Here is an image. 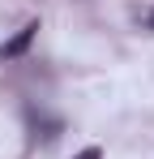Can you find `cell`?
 I'll return each mask as SVG.
<instances>
[{
    "label": "cell",
    "instance_id": "cell-1",
    "mask_svg": "<svg viewBox=\"0 0 154 159\" xmlns=\"http://www.w3.org/2000/svg\"><path fill=\"white\" fill-rule=\"evenodd\" d=\"M26 120H30V146H47L60 138V120L56 116H43V112H34V107H26Z\"/></svg>",
    "mask_w": 154,
    "mask_h": 159
},
{
    "label": "cell",
    "instance_id": "cell-2",
    "mask_svg": "<svg viewBox=\"0 0 154 159\" xmlns=\"http://www.w3.org/2000/svg\"><path fill=\"white\" fill-rule=\"evenodd\" d=\"M34 34H39V22H26L9 43H0V60H17V56H26V48L34 43Z\"/></svg>",
    "mask_w": 154,
    "mask_h": 159
},
{
    "label": "cell",
    "instance_id": "cell-3",
    "mask_svg": "<svg viewBox=\"0 0 154 159\" xmlns=\"http://www.w3.org/2000/svg\"><path fill=\"white\" fill-rule=\"evenodd\" d=\"M133 17H137V26H141V30H154V4H137Z\"/></svg>",
    "mask_w": 154,
    "mask_h": 159
},
{
    "label": "cell",
    "instance_id": "cell-4",
    "mask_svg": "<svg viewBox=\"0 0 154 159\" xmlns=\"http://www.w3.org/2000/svg\"><path fill=\"white\" fill-rule=\"evenodd\" d=\"M73 159H103V151H99V146H86V151H81V155H73Z\"/></svg>",
    "mask_w": 154,
    "mask_h": 159
}]
</instances>
